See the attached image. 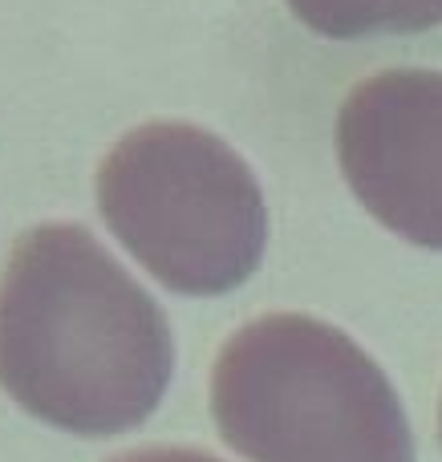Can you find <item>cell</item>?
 Instances as JSON below:
<instances>
[{"instance_id":"cell-1","label":"cell","mask_w":442,"mask_h":462,"mask_svg":"<svg viewBox=\"0 0 442 462\" xmlns=\"http://www.w3.org/2000/svg\"><path fill=\"white\" fill-rule=\"evenodd\" d=\"M170 374L167 312L86 227L16 239L0 272V390L24 414L114 439L159 410Z\"/></svg>"},{"instance_id":"cell-2","label":"cell","mask_w":442,"mask_h":462,"mask_svg":"<svg viewBox=\"0 0 442 462\" xmlns=\"http://www.w3.org/2000/svg\"><path fill=\"white\" fill-rule=\"evenodd\" d=\"M211 418L248 462H414L386 369L349 333L300 312L252 320L219 349Z\"/></svg>"},{"instance_id":"cell-3","label":"cell","mask_w":442,"mask_h":462,"mask_svg":"<svg viewBox=\"0 0 442 462\" xmlns=\"http://www.w3.org/2000/svg\"><path fill=\"white\" fill-rule=\"evenodd\" d=\"M97 211L159 284L224 296L264 260L268 208L252 167L187 122H146L97 167Z\"/></svg>"},{"instance_id":"cell-4","label":"cell","mask_w":442,"mask_h":462,"mask_svg":"<svg viewBox=\"0 0 442 462\" xmlns=\"http://www.w3.org/2000/svg\"><path fill=\"white\" fill-rule=\"evenodd\" d=\"M349 191L394 236L442 252V73L386 69L357 81L337 114Z\"/></svg>"},{"instance_id":"cell-5","label":"cell","mask_w":442,"mask_h":462,"mask_svg":"<svg viewBox=\"0 0 442 462\" xmlns=\"http://www.w3.org/2000/svg\"><path fill=\"white\" fill-rule=\"evenodd\" d=\"M305 29L333 41L398 37L442 24V0H284Z\"/></svg>"},{"instance_id":"cell-6","label":"cell","mask_w":442,"mask_h":462,"mask_svg":"<svg viewBox=\"0 0 442 462\" xmlns=\"http://www.w3.org/2000/svg\"><path fill=\"white\" fill-rule=\"evenodd\" d=\"M110 462H224L216 455H203V450H187V447H151V450H130Z\"/></svg>"},{"instance_id":"cell-7","label":"cell","mask_w":442,"mask_h":462,"mask_svg":"<svg viewBox=\"0 0 442 462\" xmlns=\"http://www.w3.org/2000/svg\"><path fill=\"white\" fill-rule=\"evenodd\" d=\"M438 434H442V414H438Z\"/></svg>"}]
</instances>
